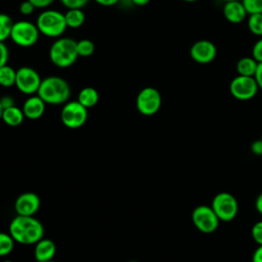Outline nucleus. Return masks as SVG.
Here are the masks:
<instances>
[{
	"label": "nucleus",
	"mask_w": 262,
	"mask_h": 262,
	"mask_svg": "<svg viewBox=\"0 0 262 262\" xmlns=\"http://www.w3.org/2000/svg\"><path fill=\"white\" fill-rule=\"evenodd\" d=\"M44 227L33 216L17 215L9 224V234L21 245H34L43 238Z\"/></svg>",
	"instance_id": "nucleus-1"
},
{
	"label": "nucleus",
	"mask_w": 262,
	"mask_h": 262,
	"mask_svg": "<svg viewBox=\"0 0 262 262\" xmlns=\"http://www.w3.org/2000/svg\"><path fill=\"white\" fill-rule=\"evenodd\" d=\"M37 94L45 103L57 105L66 103L69 100L71 88L64 79L51 76L41 81Z\"/></svg>",
	"instance_id": "nucleus-2"
},
{
	"label": "nucleus",
	"mask_w": 262,
	"mask_h": 262,
	"mask_svg": "<svg viewBox=\"0 0 262 262\" xmlns=\"http://www.w3.org/2000/svg\"><path fill=\"white\" fill-rule=\"evenodd\" d=\"M76 44L77 41L71 38H59L54 41L49 49V58L51 62L60 69L73 66L79 56Z\"/></svg>",
	"instance_id": "nucleus-3"
},
{
	"label": "nucleus",
	"mask_w": 262,
	"mask_h": 262,
	"mask_svg": "<svg viewBox=\"0 0 262 262\" xmlns=\"http://www.w3.org/2000/svg\"><path fill=\"white\" fill-rule=\"evenodd\" d=\"M36 26L40 34L50 38L61 36L68 28L64 14L53 9H48L41 12L37 17Z\"/></svg>",
	"instance_id": "nucleus-4"
},
{
	"label": "nucleus",
	"mask_w": 262,
	"mask_h": 262,
	"mask_svg": "<svg viewBox=\"0 0 262 262\" xmlns=\"http://www.w3.org/2000/svg\"><path fill=\"white\" fill-rule=\"evenodd\" d=\"M39 30L37 26L28 20H19L13 24L10 39L20 47H31L39 39Z\"/></svg>",
	"instance_id": "nucleus-5"
},
{
	"label": "nucleus",
	"mask_w": 262,
	"mask_h": 262,
	"mask_svg": "<svg viewBox=\"0 0 262 262\" xmlns=\"http://www.w3.org/2000/svg\"><path fill=\"white\" fill-rule=\"evenodd\" d=\"M88 118V112L78 100L64 103L60 113L62 124L70 129H78L82 127Z\"/></svg>",
	"instance_id": "nucleus-6"
},
{
	"label": "nucleus",
	"mask_w": 262,
	"mask_h": 262,
	"mask_svg": "<svg viewBox=\"0 0 262 262\" xmlns=\"http://www.w3.org/2000/svg\"><path fill=\"white\" fill-rule=\"evenodd\" d=\"M212 209L221 221H231L235 218L238 205L235 198L229 192H219L212 202Z\"/></svg>",
	"instance_id": "nucleus-7"
},
{
	"label": "nucleus",
	"mask_w": 262,
	"mask_h": 262,
	"mask_svg": "<svg viewBox=\"0 0 262 262\" xmlns=\"http://www.w3.org/2000/svg\"><path fill=\"white\" fill-rule=\"evenodd\" d=\"M162 104V96L154 87H145L139 91L136 97L137 111L144 116L157 114Z\"/></svg>",
	"instance_id": "nucleus-8"
},
{
	"label": "nucleus",
	"mask_w": 262,
	"mask_h": 262,
	"mask_svg": "<svg viewBox=\"0 0 262 262\" xmlns=\"http://www.w3.org/2000/svg\"><path fill=\"white\" fill-rule=\"evenodd\" d=\"M259 87L254 77L237 75L229 84L231 95L238 100H249L253 98Z\"/></svg>",
	"instance_id": "nucleus-9"
},
{
	"label": "nucleus",
	"mask_w": 262,
	"mask_h": 262,
	"mask_svg": "<svg viewBox=\"0 0 262 262\" xmlns=\"http://www.w3.org/2000/svg\"><path fill=\"white\" fill-rule=\"evenodd\" d=\"M194 226L204 233H211L215 231L219 225V218L213 211L212 207L199 206L191 215Z\"/></svg>",
	"instance_id": "nucleus-10"
},
{
	"label": "nucleus",
	"mask_w": 262,
	"mask_h": 262,
	"mask_svg": "<svg viewBox=\"0 0 262 262\" xmlns=\"http://www.w3.org/2000/svg\"><path fill=\"white\" fill-rule=\"evenodd\" d=\"M41 81L39 74L32 68L21 67L16 71L15 86L24 94L37 93Z\"/></svg>",
	"instance_id": "nucleus-11"
},
{
	"label": "nucleus",
	"mask_w": 262,
	"mask_h": 262,
	"mask_svg": "<svg viewBox=\"0 0 262 262\" xmlns=\"http://www.w3.org/2000/svg\"><path fill=\"white\" fill-rule=\"evenodd\" d=\"M190 57L198 63H209L217 54L216 46L209 40H199L192 44L189 50Z\"/></svg>",
	"instance_id": "nucleus-12"
},
{
	"label": "nucleus",
	"mask_w": 262,
	"mask_h": 262,
	"mask_svg": "<svg viewBox=\"0 0 262 262\" xmlns=\"http://www.w3.org/2000/svg\"><path fill=\"white\" fill-rule=\"evenodd\" d=\"M40 198L32 191L24 192L17 196L14 203V209L17 215L34 216L40 208Z\"/></svg>",
	"instance_id": "nucleus-13"
},
{
	"label": "nucleus",
	"mask_w": 262,
	"mask_h": 262,
	"mask_svg": "<svg viewBox=\"0 0 262 262\" xmlns=\"http://www.w3.org/2000/svg\"><path fill=\"white\" fill-rule=\"evenodd\" d=\"M247 14L241 0L225 2L223 6V15L229 23L239 24L246 18Z\"/></svg>",
	"instance_id": "nucleus-14"
},
{
	"label": "nucleus",
	"mask_w": 262,
	"mask_h": 262,
	"mask_svg": "<svg viewBox=\"0 0 262 262\" xmlns=\"http://www.w3.org/2000/svg\"><path fill=\"white\" fill-rule=\"evenodd\" d=\"M45 104L46 103L41 97L34 95L25 101L21 110L26 118L30 120H37L43 116L45 112Z\"/></svg>",
	"instance_id": "nucleus-15"
},
{
	"label": "nucleus",
	"mask_w": 262,
	"mask_h": 262,
	"mask_svg": "<svg viewBox=\"0 0 262 262\" xmlns=\"http://www.w3.org/2000/svg\"><path fill=\"white\" fill-rule=\"evenodd\" d=\"M56 246L53 241L49 238H42L35 244L34 256L38 262L50 261L54 257Z\"/></svg>",
	"instance_id": "nucleus-16"
},
{
	"label": "nucleus",
	"mask_w": 262,
	"mask_h": 262,
	"mask_svg": "<svg viewBox=\"0 0 262 262\" xmlns=\"http://www.w3.org/2000/svg\"><path fill=\"white\" fill-rule=\"evenodd\" d=\"M24 118L25 115L23 110L15 105H12L3 110L1 120L10 127H16L23 123Z\"/></svg>",
	"instance_id": "nucleus-17"
},
{
	"label": "nucleus",
	"mask_w": 262,
	"mask_h": 262,
	"mask_svg": "<svg viewBox=\"0 0 262 262\" xmlns=\"http://www.w3.org/2000/svg\"><path fill=\"white\" fill-rule=\"evenodd\" d=\"M258 61L254 59L253 56H246L242 57L237 60L236 62V71L237 74L241 76H249V77H254L257 67H258Z\"/></svg>",
	"instance_id": "nucleus-18"
},
{
	"label": "nucleus",
	"mask_w": 262,
	"mask_h": 262,
	"mask_svg": "<svg viewBox=\"0 0 262 262\" xmlns=\"http://www.w3.org/2000/svg\"><path fill=\"white\" fill-rule=\"evenodd\" d=\"M98 92L93 87H85L78 94V101L86 108L94 106L98 102Z\"/></svg>",
	"instance_id": "nucleus-19"
},
{
	"label": "nucleus",
	"mask_w": 262,
	"mask_h": 262,
	"mask_svg": "<svg viewBox=\"0 0 262 262\" xmlns=\"http://www.w3.org/2000/svg\"><path fill=\"white\" fill-rule=\"evenodd\" d=\"M64 18L68 28H80L85 21V13L81 8H71L64 13Z\"/></svg>",
	"instance_id": "nucleus-20"
},
{
	"label": "nucleus",
	"mask_w": 262,
	"mask_h": 262,
	"mask_svg": "<svg viewBox=\"0 0 262 262\" xmlns=\"http://www.w3.org/2000/svg\"><path fill=\"white\" fill-rule=\"evenodd\" d=\"M16 71L10 66H3L0 68V85L3 87H10L15 85Z\"/></svg>",
	"instance_id": "nucleus-21"
},
{
	"label": "nucleus",
	"mask_w": 262,
	"mask_h": 262,
	"mask_svg": "<svg viewBox=\"0 0 262 262\" xmlns=\"http://www.w3.org/2000/svg\"><path fill=\"white\" fill-rule=\"evenodd\" d=\"M13 24L14 23L9 15L0 13V42H4L7 38H10Z\"/></svg>",
	"instance_id": "nucleus-22"
},
{
	"label": "nucleus",
	"mask_w": 262,
	"mask_h": 262,
	"mask_svg": "<svg viewBox=\"0 0 262 262\" xmlns=\"http://www.w3.org/2000/svg\"><path fill=\"white\" fill-rule=\"evenodd\" d=\"M248 28L253 35L262 36V13L250 14L248 18Z\"/></svg>",
	"instance_id": "nucleus-23"
},
{
	"label": "nucleus",
	"mask_w": 262,
	"mask_h": 262,
	"mask_svg": "<svg viewBox=\"0 0 262 262\" xmlns=\"http://www.w3.org/2000/svg\"><path fill=\"white\" fill-rule=\"evenodd\" d=\"M76 49H77V53H78L79 56L88 57V56L92 55V53L94 52L95 46H94V43L91 40L82 39V40L77 42Z\"/></svg>",
	"instance_id": "nucleus-24"
},
{
	"label": "nucleus",
	"mask_w": 262,
	"mask_h": 262,
	"mask_svg": "<svg viewBox=\"0 0 262 262\" xmlns=\"http://www.w3.org/2000/svg\"><path fill=\"white\" fill-rule=\"evenodd\" d=\"M14 247V239L9 233L0 232V256L10 254Z\"/></svg>",
	"instance_id": "nucleus-25"
},
{
	"label": "nucleus",
	"mask_w": 262,
	"mask_h": 262,
	"mask_svg": "<svg viewBox=\"0 0 262 262\" xmlns=\"http://www.w3.org/2000/svg\"><path fill=\"white\" fill-rule=\"evenodd\" d=\"M247 13H262V0H241Z\"/></svg>",
	"instance_id": "nucleus-26"
},
{
	"label": "nucleus",
	"mask_w": 262,
	"mask_h": 262,
	"mask_svg": "<svg viewBox=\"0 0 262 262\" xmlns=\"http://www.w3.org/2000/svg\"><path fill=\"white\" fill-rule=\"evenodd\" d=\"M252 236L259 246L262 245V221H259L256 224H254L252 228Z\"/></svg>",
	"instance_id": "nucleus-27"
},
{
	"label": "nucleus",
	"mask_w": 262,
	"mask_h": 262,
	"mask_svg": "<svg viewBox=\"0 0 262 262\" xmlns=\"http://www.w3.org/2000/svg\"><path fill=\"white\" fill-rule=\"evenodd\" d=\"M252 56L258 62H262V38L259 39L252 48Z\"/></svg>",
	"instance_id": "nucleus-28"
},
{
	"label": "nucleus",
	"mask_w": 262,
	"mask_h": 262,
	"mask_svg": "<svg viewBox=\"0 0 262 262\" xmlns=\"http://www.w3.org/2000/svg\"><path fill=\"white\" fill-rule=\"evenodd\" d=\"M89 0H60V2L69 9L71 8H82Z\"/></svg>",
	"instance_id": "nucleus-29"
},
{
	"label": "nucleus",
	"mask_w": 262,
	"mask_h": 262,
	"mask_svg": "<svg viewBox=\"0 0 262 262\" xmlns=\"http://www.w3.org/2000/svg\"><path fill=\"white\" fill-rule=\"evenodd\" d=\"M9 57V51L4 42H0V68L7 64Z\"/></svg>",
	"instance_id": "nucleus-30"
},
{
	"label": "nucleus",
	"mask_w": 262,
	"mask_h": 262,
	"mask_svg": "<svg viewBox=\"0 0 262 262\" xmlns=\"http://www.w3.org/2000/svg\"><path fill=\"white\" fill-rule=\"evenodd\" d=\"M35 8H36V7L34 6V4H33L31 1L26 0V1L21 2L20 5H19V12H20L21 14H24V15H29V14L33 13V11L35 10Z\"/></svg>",
	"instance_id": "nucleus-31"
},
{
	"label": "nucleus",
	"mask_w": 262,
	"mask_h": 262,
	"mask_svg": "<svg viewBox=\"0 0 262 262\" xmlns=\"http://www.w3.org/2000/svg\"><path fill=\"white\" fill-rule=\"evenodd\" d=\"M36 8H45L54 2V0H29Z\"/></svg>",
	"instance_id": "nucleus-32"
},
{
	"label": "nucleus",
	"mask_w": 262,
	"mask_h": 262,
	"mask_svg": "<svg viewBox=\"0 0 262 262\" xmlns=\"http://www.w3.org/2000/svg\"><path fill=\"white\" fill-rule=\"evenodd\" d=\"M254 78H255V80L258 84V87L260 89H262V62L258 63V67H257L256 73L254 75Z\"/></svg>",
	"instance_id": "nucleus-33"
},
{
	"label": "nucleus",
	"mask_w": 262,
	"mask_h": 262,
	"mask_svg": "<svg viewBox=\"0 0 262 262\" xmlns=\"http://www.w3.org/2000/svg\"><path fill=\"white\" fill-rule=\"evenodd\" d=\"M0 102L3 106V108H6V107H9V106H12L14 105V100L12 97L10 96H3L1 99H0Z\"/></svg>",
	"instance_id": "nucleus-34"
},
{
	"label": "nucleus",
	"mask_w": 262,
	"mask_h": 262,
	"mask_svg": "<svg viewBox=\"0 0 262 262\" xmlns=\"http://www.w3.org/2000/svg\"><path fill=\"white\" fill-rule=\"evenodd\" d=\"M252 151L256 155H262V140H257L252 143Z\"/></svg>",
	"instance_id": "nucleus-35"
},
{
	"label": "nucleus",
	"mask_w": 262,
	"mask_h": 262,
	"mask_svg": "<svg viewBox=\"0 0 262 262\" xmlns=\"http://www.w3.org/2000/svg\"><path fill=\"white\" fill-rule=\"evenodd\" d=\"M253 262H262V245H260L253 254Z\"/></svg>",
	"instance_id": "nucleus-36"
},
{
	"label": "nucleus",
	"mask_w": 262,
	"mask_h": 262,
	"mask_svg": "<svg viewBox=\"0 0 262 262\" xmlns=\"http://www.w3.org/2000/svg\"><path fill=\"white\" fill-rule=\"evenodd\" d=\"M101 6H113L119 2V0H94Z\"/></svg>",
	"instance_id": "nucleus-37"
},
{
	"label": "nucleus",
	"mask_w": 262,
	"mask_h": 262,
	"mask_svg": "<svg viewBox=\"0 0 262 262\" xmlns=\"http://www.w3.org/2000/svg\"><path fill=\"white\" fill-rule=\"evenodd\" d=\"M255 205H256L257 211H258L260 214H262V193H260V194L258 195V198L256 199Z\"/></svg>",
	"instance_id": "nucleus-38"
},
{
	"label": "nucleus",
	"mask_w": 262,
	"mask_h": 262,
	"mask_svg": "<svg viewBox=\"0 0 262 262\" xmlns=\"http://www.w3.org/2000/svg\"><path fill=\"white\" fill-rule=\"evenodd\" d=\"M132 3H134L135 5H138V6H144L146 5L150 0H131Z\"/></svg>",
	"instance_id": "nucleus-39"
},
{
	"label": "nucleus",
	"mask_w": 262,
	"mask_h": 262,
	"mask_svg": "<svg viewBox=\"0 0 262 262\" xmlns=\"http://www.w3.org/2000/svg\"><path fill=\"white\" fill-rule=\"evenodd\" d=\"M3 106H2V104H1V102H0V120H1V118H2V114H3Z\"/></svg>",
	"instance_id": "nucleus-40"
},
{
	"label": "nucleus",
	"mask_w": 262,
	"mask_h": 262,
	"mask_svg": "<svg viewBox=\"0 0 262 262\" xmlns=\"http://www.w3.org/2000/svg\"><path fill=\"white\" fill-rule=\"evenodd\" d=\"M183 1H185V2H196L199 0H183Z\"/></svg>",
	"instance_id": "nucleus-41"
},
{
	"label": "nucleus",
	"mask_w": 262,
	"mask_h": 262,
	"mask_svg": "<svg viewBox=\"0 0 262 262\" xmlns=\"http://www.w3.org/2000/svg\"><path fill=\"white\" fill-rule=\"evenodd\" d=\"M224 2H228V1H237V0H223Z\"/></svg>",
	"instance_id": "nucleus-42"
},
{
	"label": "nucleus",
	"mask_w": 262,
	"mask_h": 262,
	"mask_svg": "<svg viewBox=\"0 0 262 262\" xmlns=\"http://www.w3.org/2000/svg\"><path fill=\"white\" fill-rule=\"evenodd\" d=\"M3 262H12V261L11 260H4Z\"/></svg>",
	"instance_id": "nucleus-43"
},
{
	"label": "nucleus",
	"mask_w": 262,
	"mask_h": 262,
	"mask_svg": "<svg viewBox=\"0 0 262 262\" xmlns=\"http://www.w3.org/2000/svg\"><path fill=\"white\" fill-rule=\"evenodd\" d=\"M128 262H138V261H134V260H131V261H128Z\"/></svg>",
	"instance_id": "nucleus-44"
},
{
	"label": "nucleus",
	"mask_w": 262,
	"mask_h": 262,
	"mask_svg": "<svg viewBox=\"0 0 262 262\" xmlns=\"http://www.w3.org/2000/svg\"><path fill=\"white\" fill-rule=\"evenodd\" d=\"M45 262H54V261H52V260H50V261H45Z\"/></svg>",
	"instance_id": "nucleus-45"
},
{
	"label": "nucleus",
	"mask_w": 262,
	"mask_h": 262,
	"mask_svg": "<svg viewBox=\"0 0 262 262\" xmlns=\"http://www.w3.org/2000/svg\"><path fill=\"white\" fill-rule=\"evenodd\" d=\"M261 140H262V136H261Z\"/></svg>",
	"instance_id": "nucleus-46"
}]
</instances>
